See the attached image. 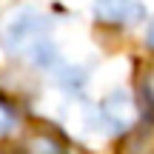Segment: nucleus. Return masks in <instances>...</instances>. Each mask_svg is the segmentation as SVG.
<instances>
[{
    "label": "nucleus",
    "instance_id": "obj_7",
    "mask_svg": "<svg viewBox=\"0 0 154 154\" xmlns=\"http://www.w3.org/2000/svg\"><path fill=\"white\" fill-rule=\"evenodd\" d=\"M146 43L154 49V20H151V26H149V34H146Z\"/></svg>",
    "mask_w": 154,
    "mask_h": 154
},
{
    "label": "nucleus",
    "instance_id": "obj_1",
    "mask_svg": "<svg viewBox=\"0 0 154 154\" xmlns=\"http://www.w3.org/2000/svg\"><path fill=\"white\" fill-rule=\"evenodd\" d=\"M0 43L9 57L26 60L32 66H54L57 63V49L51 40V23L40 11H17L14 17H9V23L0 32Z\"/></svg>",
    "mask_w": 154,
    "mask_h": 154
},
{
    "label": "nucleus",
    "instance_id": "obj_2",
    "mask_svg": "<svg viewBox=\"0 0 154 154\" xmlns=\"http://www.w3.org/2000/svg\"><path fill=\"white\" fill-rule=\"evenodd\" d=\"M146 14L140 0H94V17L111 26H134Z\"/></svg>",
    "mask_w": 154,
    "mask_h": 154
},
{
    "label": "nucleus",
    "instance_id": "obj_3",
    "mask_svg": "<svg viewBox=\"0 0 154 154\" xmlns=\"http://www.w3.org/2000/svg\"><path fill=\"white\" fill-rule=\"evenodd\" d=\"M100 114H103L106 126H111L114 131H126L134 123V103L128 91H111L100 106Z\"/></svg>",
    "mask_w": 154,
    "mask_h": 154
},
{
    "label": "nucleus",
    "instance_id": "obj_5",
    "mask_svg": "<svg viewBox=\"0 0 154 154\" xmlns=\"http://www.w3.org/2000/svg\"><path fill=\"white\" fill-rule=\"evenodd\" d=\"M14 123H17V114H14V109H9V106L0 100V134H6V131H11L14 128Z\"/></svg>",
    "mask_w": 154,
    "mask_h": 154
},
{
    "label": "nucleus",
    "instance_id": "obj_4",
    "mask_svg": "<svg viewBox=\"0 0 154 154\" xmlns=\"http://www.w3.org/2000/svg\"><path fill=\"white\" fill-rule=\"evenodd\" d=\"M14 154H63V143H60L57 134L40 128V131H32V134H29V137L17 146Z\"/></svg>",
    "mask_w": 154,
    "mask_h": 154
},
{
    "label": "nucleus",
    "instance_id": "obj_6",
    "mask_svg": "<svg viewBox=\"0 0 154 154\" xmlns=\"http://www.w3.org/2000/svg\"><path fill=\"white\" fill-rule=\"evenodd\" d=\"M140 91H143V100L149 106H154V66L146 72V77L140 80Z\"/></svg>",
    "mask_w": 154,
    "mask_h": 154
}]
</instances>
